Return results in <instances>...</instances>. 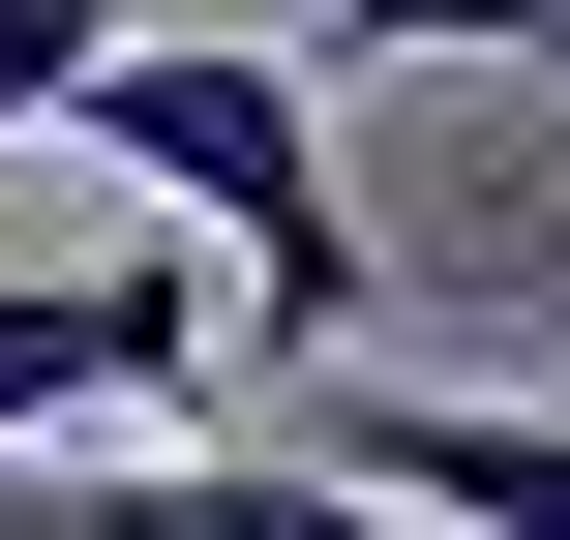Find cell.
Listing matches in <instances>:
<instances>
[{
    "mask_svg": "<svg viewBox=\"0 0 570 540\" xmlns=\"http://www.w3.org/2000/svg\"><path fill=\"white\" fill-rule=\"evenodd\" d=\"M0 540H391V511H331L271 451H60V481H0Z\"/></svg>",
    "mask_w": 570,
    "mask_h": 540,
    "instance_id": "4",
    "label": "cell"
},
{
    "mask_svg": "<svg viewBox=\"0 0 570 540\" xmlns=\"http://www.w3.org/2000/svg\"><path fill=\"white\" fill-rule=\"evenodd\" d=\"M331 511H391V540H570V421H511V391H361L331 421Z\"/></svg>",
    "mask_w": 570,
    "mask_h": 540,
    "instance_id": "3",
    "label": "cell"
},
{
    "mask_svg": "<svg viewBox=\"0 0 570 540\" xmlns=\"http://www.w3.org/2000/svg\"><path fill=\"white\" fill-rule=\"evenodd\" d=\"M210 391V271H0V481H60L90 421Z\"/></svg>",
    "mask_w": 570,
    "mask_h": 540,
    "instance_id": "2",
    "label": "cell"
},
{
    "mask_svg": "<svg viewBox=\"0 0 570 540\" xmlns=\"http://www.w3.org/2000/svg\"><path fill=\"white\" fill-rule=\"evenodd\" d=\"M60 150H90V180H150V210H210L271 331H361V301H391V240H361V150L301 120V60H271V30H120Z\"/></svg>",
    "mask_w": 570,
    "mask_h": 540,
    "instance_id": "1",
    "label": "cell"
},
{
    "mask_svg": "<svg viewBox=\"0 0 570 540\" xmlns=\"http://www.w3.org/2000/svg\"><path fill=\"white\" fill-rule=\"evenodd\" d=\"M90 60H120L90 0H0V150H30V120H90Z\"/></svg>",
    "mask_w": 570,
    "mask_h": 540,
    "instance_id": "5",
    "label": "cell"
}]
</instances>
